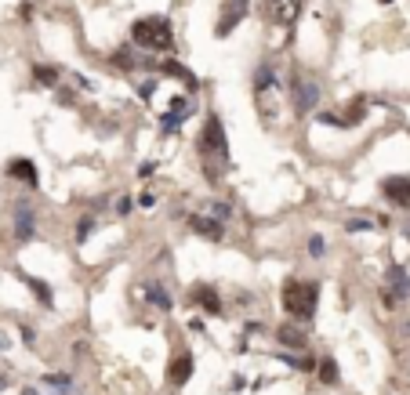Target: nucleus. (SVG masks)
<instances>
[{"instance_id": "1", "label": "nucleus", "mask_w": 410, "mask_h": 395, "mask_svg": "<svg viewBox=\"0 0 410 395\" xmlns=\"http://www.w3.org/2000/svg\"><path fill=\"white\" fill-rule=\"evenodd\" d=\"M200 160L207 178H222L229 171V138H225V123L218 112H207V123L200 131Z\"/></svg>"}, {"instance_id": "2", "label": "nucleus", "mask_w": 410, "mask_h": 395, "mask_svg": "<svg viewBox=\"0 0 410 395\" xmlns=\"http://www.w3.org/2000/svg\"><path fill=\"white\" fill-rule=\"evenodd\" d=\"M131 44L138 51H171L174 47V29L168 19L152 15V19H138L131 25Z\"/></svg>"}, {"instance_id": "3", "label": "nucleus", "mask_w": 410, "mask_h": 395, "mask_svg": "<svg viewBox=\"0 0 410 395\" xmlns=\"http://www.w3.org/2000/svg\"><path fill=\"white\" fill-rule=\"evenodd\" d=\"M254 101H258V112L276 123L280 117V76H276V66L273 62H262L258 69H254Z\"/></svg>"}, {"instance_id": "4", "label": "nucleus", "mask_w": 410, "mask_h": 395, "mask_svg": "<svg viewBox=\"0 0 410 395\" xmlns=\"http://www.w3.org/2000/svg\"><path fill=\"white\" fill-rule=\"evenodd\" d=\"M316 301H319L316 283H305V279H287L284 283V309H287V315H294V320H312Z\"/></svg>"}, {"instance_id": "5", "label": "nucleus", "mask_w": 410, "mask_h": 395, "mask_svg": "<svg viewBox=\"0 0 410 395\" xmlns=\"http://www.w3.org/2000/svg\"><path fill=\"white\" fill-rule=\"evenodd\" d=\"M319 84L316 80H305L301 73L291 76V106H294V117H305V112H312L319 106Z\"/></svg>"}, {"instance_id": "6", "label": "nucleus", "mask_w": 410, "mask_h": 395, "mask_svg": "<svg viewBox=\"0 0 410 395\" xmlns=\"http://www.w3.org/2000/svg\"><path fill=\"white\" fill-rule=\"evenodd\" d=\"M410 298V272L403 265H392L385 272V290H381V301H385V309H396L400 301Z\"/></svg>"}, {"instance_id": "7", "label": "nucleus", "mask_w": 410, "mask_h": 395, "mask_svg": "<svg viewBox=\"0 0 410 395\" xmlns=\"http://www.w3.org/2000/svg\"><path fill=\"white\" fill-rule=\"evenodd\" d=\"M301 4L305 0H265V19L273 25L291 29V25L298 22V15H301Z\"/></svg>"}, {"instance_id": "8", "label": "nucleus", "mask_w": 410, "mask_h": 395, "mask_svg": "<svg viewBox=\"0 0 410 395\" xmlns=\"http://www.w3.org/2000/svg\"><path fill=\"white\" fill-rule=\"evenodd\" d=\"M247 11H251V0H225V4H222V15H218L214 33H218V36H229L243 19H247Z\"/></svg>"}, {"instance_id": "9", "label": "nucleus", "mask_w": 410, "mask_h": 395, "mask_svg": "<svg viewBox=\"0 0 410 395\" xmlns=\"http://www.w3.org/2000/svg\"><path fill=\"white\" fill-rule=\"evenodd\" d=\"M381 193H385L389 203L410 211V174H389L385 182H381Z\"/></svg>"}, {"instance_id": "10", "label": "nucleus", "mask_w": 410, "mask_h": 395, "mask_svg": "<svg viewBox=\"0 0 410 395\" xmlns=\"http://www.w3.org/2000/svg\"><path fill=\"white\" fill-rule=\"evenodd\" d=\"M189 377H193V352H189V348H182V352H174V355H171L168 381H171L174 388H182Z\"/></svg>"}, {"instance_id": "11", "label": "nucleus", "mask_w": 410, "mask_h": 395, "mask_svg": "<svg viewBox=\"0 0 410 395\" xmlns=\"http://www.w3.org/2000/svg\"><path fill=\"white\" fill-rule=\"evenodd\" d=\"M113 66H124V69H157V62L146 58V55H138L135 44H127V47H120L117 55H113Z\"/></svg>"}, {"instance_id": "12", "label": "nucleus", "mask_w": 410, "mask_h": 395, "mask_svg": "<svg viewBox=\"0 0 410 395\" xmlns=\"http://www.w3.org/2000/svg\"><path fill=\"white\" fill-rule=\"evenodd\" d=\"M8 178H15V182H22V185H30V189H36V182H41V174H36V167H33V160H11L8 163Z\"/></svg>"}, {"instance_id": "13", "label": "nucleus", "mask_w": 410, "mask_h": 395, "mask_svg": "<svg viewBox=\"0 0 410 395\" xmlns=\"http://www.w3.org/2000/svg\"><path fill=\"white\" fill-rule=\"evenodd\" d=\"M33 232H36L33 211H30V207H19V211H15V236H19V243H30Z\"/></svg>"}, {"instance_id": "14", "label": "nucleus", "mask_w": 410, "mask_h": 395, "mask_svg": "<svg viewBox=\"0 0 410 395\" xmlns=\"http://www.w3.org/2000/svg\"><path fill=\"white\" fill-rule=\"evenodd\" d=\"M193 301L200 304L203 312L222 315V298H218V290H214V287H196V290H193Z\"/></svg>"}, {"instance_id": "15", "label": "nucleus", "mask_w": 410, "mask_h": 395, "mask_svg": "<svg viewBox=\"0 0 410 395\" xmlns=\"http://www.w3.org/2000/svg\"><path fill=\"white\" fill-rule=\"evenodd\" d=\"M189 225H193V232L207 236V239H222V236H225L222 222H214L211 214H207V218H203V214H193V218H189Z\"/></svg>"}, {"instance_id": "16", "label": "nucleus", "mask_w": 410, "mask_h": 395, "mask_svg": "<svg viewBox=\"0 0 410 395\" xmlns=\"http://www.w3.org/2000/svg\"><path fill=\"white\" fill-rule=\"evenodd\" d=\"M157 69H160L163 76H178V80H182V84L189 87V91H196V84H200L196 76L189 73V69L182 66V62H174V58H168V62H163V66H157Z\"/></svg>"}, {"instance_id": "17", "label": "nucleus", "mask_w": 410, "mask_h": 395, "mask_svg": "<svg viewBox=\"0 0 410 395\" xmlns=\"http://www.w3.org/2000/svg\"><path fill=\"white\" fill-rule=\"evenodd\" d=\"M146 301L152 304V309H160V312H171V294L160 283H149L146 287Z\"/></svg>"}, {"instance_id": "18", "label": "nucleus", "mask_w": 410, "mask_h": 395, "mask_svg": "<svg viewBox=\"0 0 410 395\" xmlns=\"http://www.w3.org/2000/svg\"><path fill=\"white\" fill-rule=\"evenodd\" d=\"M33 80L41 84V87H55L62 80V69H55V66H33Z\"/></svg>"}, {"instance_id": "19", "label": "nucleus", "mask_w": 410, "mask_h": 395, "mask_svg": "<svg viewBox=\"0 0 410 395\" xmlns=\"http://www.w3.org/2000/svg\"><path fill=\"white\" fill-rule=\"evenodd\" d=\"M22 279L30 283V290H36V298H41L44 309H51V304H55V294H51V287H47V283H41V279H33V276H22Z\"/></svg>"}, {"instance_id": "20", "label": "nucleus", "mask_w": 410, "mask_h": 395, "mask_svg": "<svg viewBox=\"0 0 410 395\" xmlns=\"http://www.w3.org/2000/svg\"><path fill=\"white\" fill-rule=\"evenodd\" d=\"M316 374H319V381H323V385H338V363L330 359V355H323V363L316 366Z\"/></svg>"}, {"instance_id": "21", "label": "nucleus", "mask_w": 410, "mask_h": 395, "mask_svg": "<svg viewBox=\"0 0 410 395\" xmlns=\"http://www.w3.org/2000/svg\"><path fill=\"white\" fill-rule=\"evenodd\" d=\"M276 337L284 341L287 348H305V334H301V330H294V326H280Z\"/></svg>"}, {"instance_id": "22", "label": "nucleus", "mask_w": 410, "mask_h": 395, "mask_svg": "<svg viewBox=\"0 0 410 395\" xmlns=\"http://www.w3.org/2000/svg\"><path fill=\"white\" fill-rule=\"evenodd\" d=\"M171 112H174L178 120H185L189 112H193V98H189V95H174L171 98Z\"/></svg>"}, {"instance_id": "23", "label": "nucleus", "mask_w": 410, "mask_h": 395, "mask_svg": "<svg viewBox=\"0 0 410 395\" xmlns=\"http://www.w3.org/2000/svg\"><path fill=\"white\" fill-rule=\"evenodd\" d=\"M207 211H211V218L214 222H229V218H233V207H229V203H207Z\"/></svg>"}, {"instance_id": "24", "label": "nucleus", "mask_w": 410, "mask_h": 395, "mask_svg": "<svg viewBox=\"0 0 410 395\" xmlns=\"http://www.w3.org/2000/svg\"><path fill=\"white\" fill-rule=\"evenodd\" d=\"M160 127H163L168 134H174V131H182V120H178L174 112H163V117H160Z\"/></svg>"}, {"instance_id": "25", "label": "nucleus", "mask_w": 410, "mask_h": 395, "mask_svg": "<svg viewBox=\"0 0 410 395\" xmlns=\"http://www.w3.org/2000/svg\"><path fill=\"white\" fill-rule=\"evenodd\" d=\"M323 254H327V239L323 236H312L309 239V258H323Z\"/></svg>"}, {"instance_id": "26", "label": "nucleus", "mask_w": 410, "mask_h": 395, "mask_svg": "<svg viewBox=\"0 0 410 395\" xmlns=\"http://www.w3.org/2000/svg\"><path fill=\"white\" fill-rule=\"evenodd\" d=\"M319 123H327V127H341V131L349 127V123H345L341 117H334V112H319Z\"/></svg>"}, {"instance_id": "27", "label": "nucleus", "mask_w": 410, "mask_h": 395, "mask_svg": "<svg viewBox=\"0 0 410 395\" xmlns=\"http://www.w3.org/2000/svg\"><path fill=\"white\" fill-rule=\"evenodd\" d=\"M152 91H157V80H149V84H142V87H138V95H142V101H146V106L152 101Z\"/></svg>"}, {"instance_id": "28", "label": "nucleus", "mask_w": 410, "mask_h": 395, "mask_svg": "<svg viewBox=\"0 0 410 395\" xmlns=\"http://www.w3.org/2000/svg\"><path fill=\"white\" fill-rule=\"evenodd\" d=\"M87 232H95V222H91V218L80 222V228H76V239H87Z\"/></svg>"}, {"instance_id": "29", "label": "nucleus", "mask_w": 410, "mask_h": 395, "mask_svg": "<svg viewBox=\"0 0 410 395\" xmlns=\"http://www.w3.org/2000/svg\"><path fill=\"white\" fill-rule=\"evenodd\" d=\"M345 228H349V232H367V228H370V222L356 218V222H349V225H345Z\"/></svg>"}, {"instance_id": "30", "label": "nucleus", "mask_w": 410, "mask_h": 395, "mask_svg": "<svg viewBox=\"0 0 410 395\" xmlns=\"http://www.w3.org/2000/svg\"><path fill=\"white\" fill-rule=\"evenodd\" d=\"M127 211H131V200L120 196V200H117V214H127Z\"/></svg>"}, {"instance_id": "31", "label": "nucleus", "mask_w": 410, "mask_h": 395, "mask_svg": "<svg viewBox=\"0 0 410 395\" xmlns=\"http://www.w3.org/2000/svg\"><path fill=\"white\" fill-rule=\"evenodd\" d=\"M138 203H142V207H152V203H157V196H152V193H142V196H138Z\"/></svg>"}, {"instance_id": "32", "label": "nucleus", "mask_w": 410, "mask_h": 395, "mask_svg": "<svg viewBox=\"0 0 410 395\" xmlns=\"http://www.w3.org/2000/svg\"><path fill=\"white\" fill-rule=\"evenodd\" d=\"M152 171H157V163H142V167H138V174H142V178H149Z\"/></svg>"}, {"instance_id": "33", "label": "nucleus", "mask_w": 410, "mask_h": 395, "mask_svg": "<svg viewBox=\"0 0 410 395\" xmlns=\"http://www.w3.org/2000/svg\"><path fill=\"white\" fill-rule=\"evenodd\" d=\"M22 395H41V392H36V388H22Z\"/></svg>"}, {"instance_id": "34", "label": "nucleus", "mask_w": 410, "mask_h": 395, "mask_svg": "<svg viewBox=\"0 0 410 395\" xmlns=\"http://www.w3.org/2000/svg\"><path fill=\"white\" fill-rule=\"evenodd\" d=\"M403 334H407V337H410V323H403Z\"/></svg>"}, {"instance_id": "35", "label": "nucleus", "mask_w": 410, "mask_h": 395, "mask_svg": "<svg viewBox=\"0 0 410 395\" xmlns=\"http://www.w3.org/2000/svg\"><path fill=\"white\" fill-rule=\"evenodd\" d=\"M378 4H392V0H378Z\"/></svg>"}, {"instance_id": "36", "label": "nucleus", "mask_w": 410, "mask_h": 395, "mask_svg": "<svg viewBox=\"0 0 410 395\" xmlns=\"http://www.w3.org/2000/svg\"><path fill=\"white\" fill-rule=\"evenodd\" d=\"M0 348H4V337H0Z\"/></svg>"}]
</instances>
